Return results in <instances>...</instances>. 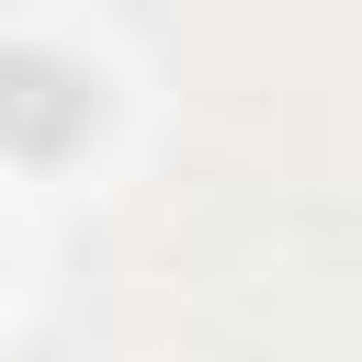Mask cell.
<instances>
[{"instance_id":"1","label":"cell","mask_w":362,"mask_h":362,"mask_svg":"<svg viewBox=\"0 0 362 362\" xmlns=\"http://www.w3.org/2000/svg\"><path fill=\"white\" fill-rule=\"evenodd\" d=\"M90 79L79 68H57V57H0V147H23V158H57V147H79L90 136Z\"/></svg>"}]
</instances>
